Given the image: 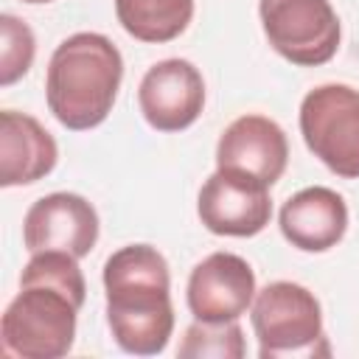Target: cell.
I'll return each mask as SVG.
<instances>
[{
    "mask_svg": "<svg viewBox=\"0 0 359 359\" xmlns=\"http://www.w3.org/2000/svg\"><path fill=\"white\" fill-rule=\"evenodd\" d=\"M196 213L216 236H255L269 224L272 216L269 185L247 174L216 168V174H210L199 191Z\"/></svg>",
    "mask_w": 359,
    "mask_h": 359,
    "instance_id": "7",
    "label": "cell"
},
{
    "mask_svg": "<svg viewBox=\"0 0 359 359\" xmlns=\"http://www.w3.org/2000/svg\"><path fill=\"white\" fill-rule=\"evenodd\" d=\"M252 328L261 359L328 356L323 311L314 292L292 280L266 283L252 300Z\"/></svg>",
    "mask_w": 359,
    "mask_h": 359,
    "instance_id": "4",
    "label": "cell"
},
{
    "mask_svg": "<svg viewBox=\"0 0 359 359\" xmlns=\"http://www.w3.org/2000/svg\"><path fill=\"white\" fill-rule=\"evenodd\" d=\"M22 241L31 255L59 250L73 258H84L98 241V213L79 194H48L28 208Z\"/></svg>",
    "mask_w": 359,
    "mask_h": 359,
    "instance_id": "8",
    "label": "cell"
},
{
    "mask_svg": "<svg viewBox=\"0 0 359 359\" xmlns=\"http://www.w3.org/2000/svg\"><path fill=\"white\" fill-rule=\"evenodd\" d=\"M87 283L73 255L34 252L20 275V294L6 306L0 323L3 351L20 359H59L73 348L76 314Z\"/></svg>",
    "mask_w": 359,
    "mask_h": 359,
    "instance_id": "1",
    "label": "cell"
},
{
    "mask_svg": "<svg viewBox=\"0 0 359 359\" xmlns=\"http://www.w3.org/2000/svg\"><path fill=\"white\" fill-rule=\"evenodd\" d=\"M59 149L50 132L31 115L17 109L0 112V185H31L48 177Z\"/></svg>",
    "mask_w": 359,
    "mask_h": 359,
    "instance_id": "13",
    "label": "cell"
},
{
    "mask_svg": "<svg viewBox=\"0 0 359 359\" xmlns=\"http://www.w3.org/2000/svg\"><path fill=\"white\" fill-rule=\"evenodd\" d=\"M121 79V50L104 34L81 31L56 45L48 62L45 98L62 126L84 132L107 121Z\"/></svg>",
    "mask_w": 359,
    "mask_h": 359,
    "instance_id": "3",
    "label": "cell"
},
{
    "mask_svg": "<svg viewBox=\"0 0 359 359\" xmlns=\"http://www.w3.org/2000/svg\"><path fill=\"white\" fill-rule=\"evenodd\" d=\"M300 135L328 171L359 180V90L320 84L306 93L300 104Z\"/></svg>",
    "mask_w": 359,
    "mask_h": 359,
    "instance_id": "5",
    "label": "cell"
},
{
    "mask_svg": "<svg viewBox=\"0 0 359 359\" xmlns=\"http://www.w3.org/2000/svg\"><path fill=\"white\" fill-rule=\"evenodd\" d=\"M255 300V272L236 252H210L188 278V309L202 323L238 320Z\"/></svg>",
    "mask_w": 359,
    "mask_h": 359,
    "instance_id": "10",
    "label": "cell"
},
{
    "mask_svg": "<svg viewBox=\"0 0 359 359\" xmlns=\"http://www.w3.org/2000/svg\"><path fill=\"white\" fill-rule=\"evenodd\" d=\"M278 224L292 247L303 252H325L337 247L348 230V205L331 188H303L283 202Z\"/></svg>",
    "mask_w": 359,
    "mask_h": 359,
    "instance_id": "12",
    "label": "cell"
},
{
    "mask_svg": "<svg viewBox=\"0 0 359 359\" xmlns=\"http://www.w3.org/2000/svg\"><path fill=\"white\" fill-rule=\"evenodd\" d=\"M34 53H36V42L31 28L14 14H3L0 17V84L8 87L17 79H22L34 62Z\"/></svg>",
    "mask_w": 359,
    "mask_h": 359,
    "instance_id": "16",
    "label": "cell"
},
{
    "mask_svg": "<svg viewBox=\"0 0 359 359\" xmlns=\"http://www.w3.org/2000/svg\"><path fill=\"white\" fill-rule=\"evenodd\" d=\"M107 323L121 351L154 356L174 331L171 278L165 258L149 244H129L104 264Z\"/></svg>",
    "mask_w": 359,
    "mask_h": 359,
    "instance_id": "2",
    "label": "cell"
},
{
    "mask_svg": "<svg viewBox=\"0 0 359 359\" xmlns=\"http://www.w3.org/2000/svg\"><path fill=\"white\" fill-rule=\"evenodd\" d=\"M289 163L286 132L266 115L236 118L216 143V165L222 171L247 174L264 185H275Z\"/></svg>",
    "mask_w": 359,
    "mask_h": 359,
    "instance_id": "11",
    "label": "cell"
},
{
    "mask_svg": "<svg viewBox=\"0 0 359 359\" xmlns=\"http://www.w3.org/2000/svg\"><path fill=\"white\" fill-rule=\"evenodd\" d=\"M261 25L269 45L300 67L334 59L339 48V20L328 0H261Z\"/></svg>",
    "mask_w": 359,
    "mask_h": 359,
    "instance_id": "6",
    "label": "cell"
},
{
    "mask_svg": "<svg viewBox=\"0 0 359 359\" xmlns=\"http://www.w3.org/2000/svg\"><path fill=\"white\" fill-rule=\"evenodd\" d=\"M115 14L129 36L140 42H171L188 28L194 0H115Z\"/></svg>",
    "mask_w": 359,
    "mask_h": 359,
    "instance_id": "14",
    "label": "cell"
},
{
    "mask_svg": "<svg viewBox=\"0 0 359 359\" xmlns=\"http://www.w3.org/2000/svg\"><path fill=\"white\" fill-rule=\"evenodd\" d=\"M177 353L182 359H241L244 356V334L236 320L230 323H202L196 320Z\"/></svg>",
    "mask_w": 359,
    "mask_h": 359,
    "instance_id": "15",
    "label": "cell"
},
{
    "mask_svg": "<svg viewBox=\"0 0 359 359\" xmlns=\"http://www.w3.org/2000/svg\"><path fill=\"white\" fill-rule=\"evenodd\" d=\"M137 104L146 123L157 132L188 129L205 107L202 73L188 59H163L146 70L137 87Z\"/></svg>",
    "mask_w": 359,
    "mask_h": 359,
    "instance_id": "9",
    "label": "cell"
},
{
    "mask_svg": "<svg viewBox=\"0 0 359 359\" xmlns=\"http://www.w3.org/2000/svg\"><path fill=\"white\" fill-rule=\"evenodd\" d=\"M22 3H31V6H39V3H53V0H22Z\"/></svg>",
    "mask_w": 359,
    "mask_h": 359,
    "instance_id": "17",
    "label": "cell"
}]
</instances>
